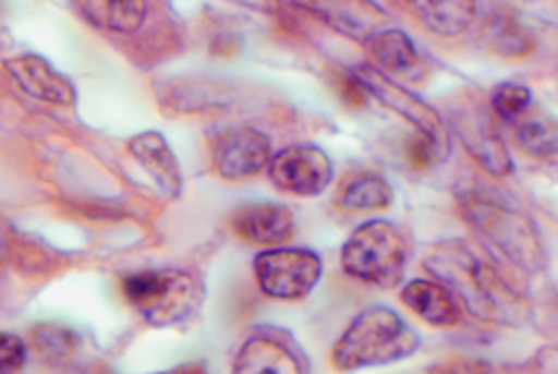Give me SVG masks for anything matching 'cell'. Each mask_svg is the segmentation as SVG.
<instances>
[{
  "label": "cell",
  "mask_w": 558,
  "mask_h": 374,
  "mask_svg": "<svg viewBox=\"0 0 558 374\" xmlns=\"http://www.w3.org/2000/svg\"><path fill=\"white\" fill-rule=\"evenodd\" d=\"M424 269L451 288L458 303L480 322L518 327L527 315L525 300L463 240L436 245L424 260Z\"/></svg>",
  "instance_id": "obj_1"
},
{
  "label": "cell",
  "mask_w": 558,
  "mask_h": 374,
  "mask_svg": "<svg viewBox=\"0 0 558 374\" xmlns=\"http://www.w3.org/2000/svg\"><path fill=\"white\" fill-rule=\"evenodd\" d=\"M420 348V336L388 307H369L350 322L338 339L331 363L341 372L391 365Z\"/></svg>",
  "instance_id": "obj_2"
},
{
  "label": "cell",
  "mask_w": 558,
  "mask_h": 374,
  "mask_svg": "<svg viewBox=\"0 0 558 374\" xmlns=\"http://www.w3.org/2000/svg\"><path fill=\"white\" fill-rule=\"evenodd\" d=\"M460 214L484 243L525 272L544 269V250L525 214L484 195H463Z\"/></svg>",
  "instance_id": "obj_3"
},
{
  "label": "cell",
  "mask_w": 558,
  "mask_h": 374,
  "mask_svg": "<svg viewBox=\"0 0 558 374\" xmlns=\"http://www.w3.org/2000/svg\"><path fill=\"white\" fill-rule=\"evenodd\" d=\"M123 295L151 327H173L199 310L204 288L185 269H149L128 274Z\"/></svg>",
  "instance_id": "obj_4"
},
{
  "label": "cell",
  "mask_w": 558,
  "mask_h": 374,
  "mask_svg": "<svg viewBox=\"0 0 558 374\" xmlns=\"http://www.w3.org/2000/svg\"><path fill=\"white\" fill-rule=\"evenodd\" d=\"M408 248L391 221L372 219L355 228L341 250L343 272L350 279L381 291H393L405 274Z\"/></svg>",
  "instance_id": "obj_5"
},
{
  "label": "cell",
  "mask_w": 558,
  "mask_h": 374,
  "mask_svg": "<svg viewBox=\"0 0 558 374\" xmlns=\"http://www.w3.org/2000/svg\"><path fill=\"white\" fill-rule=\"evenodd\" d=\"M259 291L274 300H302L322 281L324 262L312 250L276 248L254 257Z\"/></svg>",
  "instance_id": "obj_6"
},
{
  "label": "cell",
  "mask_w": 558,
  "mask_h": 374,
  "mask_svg": "<svg viewBox=\"0 0 558 374\" xmlns=\"http://www.w3.org/2000/svg\"><path fill=\"white\" fill-rule=\"evenodd\" d=\"M353 72L372 99L379 101L384 108L393 111L396 116L405 118L408 123L420 132V135L429 137L436 147L441 149L444 156L448 154L446 125L441 116L436 113L429 104H424L417 94L400 87L398 82L391 80V75H386V72L376 65H357Z\"/></svg>",
  "instance_id": "obj_7"
},
{
  "label": "cell",
  "mask_w": 558,
  "mask_h": 374,
  "mask_svg": "<svg viewBox=\"0 0 558 374\" xmlns=\"http://www.w3.org/2000/svg\"><path fill=\"white\" fill-rule=\"evenodd\" d=\"M233 370L240 374L310 372L312 363L295 336L278 327H257L242 341Z\"/></svg>",
  "instance_id": "obj_8"
},
{
  "label": "cell",
  "mask_w": 558,
  "mask_h": 374,
  "mask_svg": "<svg viewBox=\"0 0 558 374\" xmlns=\"http://www.w3.org/2000/svg\"><path fill=\"white\" fill-rule=\"evenodd\" d=\"M266 173L286 195L317 197L331 185L333 164L326 152L314 144H295V147L278 152Z\"/></svg>",
  "instance_id": "obj_9"
},
{
  "label": "cell",
  "mask_w": 558,
  "mask_h": 374,
  "mask_svg": "<svg viewBox=\"0 0 558 374\" xmlns=\"http://www.w3.org/2000/svg\"><path fill=\"white\" fill-rule=\"evenodd\" d=\"M271 159V137L254 128L226 130L211 149L214 171L223 180H233V183L262 176Z\"/></svg>",
  "instance_id": "obj_10"
},
{
  "label": "cell",
  "mask_w": 558,
  "mask_h": 374,
  "mask_svg": "<svg viewBox=\"0 0 558 374\" xmlns=\"http://www.w3.org/2000/svg\"><path fill=\"white\" fill-rule=\"evenodd\" d=\"M290 3L357 44H367L388 22V12L376 0H290Z\"/></svg>",
  "instance_id": "obj_11"
},
{
  "label": "cell",
  "mask_w": 558,
  "mask_h": 374,
  "mask_svg": "<svg viewBox=\"0 0 558 374\" xmlns=\"http://www.w3.org/2000/svg\"><path fill=\"white\" fill-rule=\"evenodd\" d=\"M453 128L468 154L484 171L496 178L513 173L511 154H508V147L487 111H482V108H460L458 113H453Z\"/></svg>",
  "instance_id": "obj_12"
},
{
  "label": "cell",
  "mask_w": 558,
  "mask_h": 374,
  "mask_svg": "<svg viewBox=\"0 0 558 374\" xmlns=\"http://www.w3.org/2000/svg\"><path fill=\"white\" fill-rule=\"evenodd\" d=\"M5 70L10 72V77L15 80L17 87L24 94H29L32 99H39L53 106L75 104V87H72L70 80L65 75H60V72L41 56L24 53L17 58H10L5 63Z\"/></svg>",
  "instance_id": "obj_13"
},
{
  "label": "cell",
  "mask_w": 558,
  "mask_h": 374,
  "mask_svg": "<svg viewBox=\"0 0 558 374\" xmlns=\"http://www.w3.org/2000/svg\"><path fill=\"white\" fill-rule=\"evenodd\" d=\"M230 228L257 245H283L295 233L293 212L283 204H247L230 216Z\"/></svg>",
  "instance_id": "obj_14"
},
{
  "label": "cell",
  "mask_w": 558,
  "mask_h": 374,
  "mask_svg": "<svg viewBox=\"0 0 558 374\" xmlns=\"http://www.w3.org/2000/svg\"><path fill=\"white\" fill-rule=\"evenodd\" d=\"M398 3L412 20L441 39H456L477 20V0H398Z\"/></svg>",
  "instance_id": "obj_15"
},
{
  "label": "cell",
  "mask_w": 558,
  "mask_h": 374,
  "mask_svg": "<svg viewBox=\"0 0 558 374\" xmlns=\"http://www.w3.org/2000/svg\"><path fill=\"white\" fill-rule=\"evenodd\" d=\"M128 149L144 171L154 178V183L161 188L166 197H180V192H183V171H180L175 154L168 147L161 132H140V135L128 142Z\"/></svg>",
  "instance_id": "obj_16"
},
{
  "label": "cell",
  "mask_w": 558,
  "mask_h": 374,
  "mask_svg": "<svg viewBox=\"0 0 558 374\" xmlns=\"http://www.w3.org/2000/svg\"><path fill=\"white\" fill-rule=\"evenodd\" d=\"M400 303H403L410 312L427 322L429 327H456L463 319V312H460L458 298L448 286L441 281H410L403 291H400Z\"/></svg>",
  "instance_id": "obj_17"
},
{
  "label": "cell",
  "mask_w": 558,
  "mask_h": 374,
  "mask_svg": "<svg viewBox=\"0 0 558 374\" xmlns=\"http://www.w3.org/2000/svg\"><path fill=\"white\" fill-rule=\"evenodd\" d=\"M374 65L384 70L386 75H398L408 80H417L422 72V58L417 46L410 36L400 29H381L367 41Z\"/></svg>",
  "instance_id": "obj_18"
},
{
  "label": "cell",
  "mask_w": 558,
  "mask_h": 374,
  "mask_svg": "<svg viewBox=\"0 0 558 374\" xmlns=\"http://www.w3.org/2000/svg\"><path fill=\"white\" fill-rule=\"evenodd\" d=\"M75 5L94 29L108 34H135L147 20V0H75Z\"/></svg>",
  "instance_id": "obj_19"
},
{
  "label": "cell",
  "mask_w": 558,
  "mask_h": 374,
  "mask_svg": "<svg viewBox=\"0 0 558 374\" xmlns=\"http://www.w3.org/2000/svg\"><path fill=\"white\" fill-rule=\"evenodd\" d=\"M482 41L492 53L501 58H525L535 51V36L518 20L508 15H494L482 29Z\"/></svg>",
  "instance_id": "obj_20"
},
{
  "label": "cell",
  "mask_w": 558,
  "mask_h": 374,
  "mask_svg": "<svg viewBox=\"0 0 558 374\" xmlns=\"http://www.w3.org/2000/svg\"><path fill=\"white\" fill-rule=\"evenodd\" d=\"M338 204L353 212H379L393 204V188L379 173H360L343 185Z\"/></svg>",
  "instance_id": "obj_21"
},
{
  "label": "cell",
  "mask_w": 558,
  "mask_h": 374,
  "mask_svg": "<svg viewBox=\"0 0 558 374\" xmlns=\"http://www.w3.org/2000/svg\"><path fill=\"white\" fill-rule=\"evenodd\" d=\"M520 149L542 161L558 159V120L542 113H525L515 120Z\"/></svg>",
  "instance_id": "obj_22"
},
{
  "label": "cell",
  "mask_w": 558,
  "mask_h": 374,
  "mask_svg": "<svg viewBox=\"0 0 558 374\" xmlns=\"http://www.w3.org/2000/svg\"><path fill=\"white\" fill-rule=\"evenodd\" d=\"M32 341L36 353L48 365L70 363L80 348V336L72 329L56 327V324H39V327L32 329Z\"/></svg>",
  "instance_id": "obj_23"
},
{
  "label": "cell",
  "mask_w": 558,
  "mask_h": 374,
  "mask_svg": "<svg viewBox=\"0 0 558 374\" xmlns=\"http://www.w3.org/2000/svg\"><path fill=\"white\" fill-rule=\"evenodd\" d=\"M532 106V92L523 84L515 82H504L492 94V108L494 113L499 116L506 123H515V120L523 118Z\"/></svg>",
  "instance_id": "obj_24"
},
{
  "label": "cell",
  "mask_w": 558,
  "mask_h": 374,
  "mask_svg": "<svg viewBox=\"0 0 558 374\" xmlns=\"http://www.w3.org/2000/svg\"><path fill=\"white\" fill-rule=\"evenodd\" d=\"M27 365V346L17 334L3 331L0 334V372H20Z\"/></svg>",
  "instance_id": "obj_25"
},
{
  "label": "cell",
  "mask_w": 558,
  "mask_h": 374,
  "mask_svg": "<svg viewBox=\"0 0 558 374\" xmlns=\"http://www.w3.org/2000/svg\"><path fill=\"white\" fill-rule=\"evenodd\" d=\"M223 3L259 12V15H276V12H281V0H223Z\"/></svg>",
  "instance_id": "obj_26"
}]
</instances>
